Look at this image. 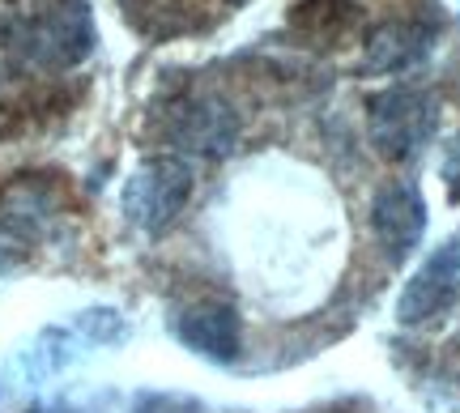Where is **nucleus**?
Here are the masks:
<instances>
[{"label": "nucleus", "instance_id": "f257e3e1", "mask_svg": "<svg viewBox=\"0 0 460 413\" xmlns=\"http://www.w3.org/2000/svg\"><path fill=\"white\" fill-rule=\"evenodd\" d=\"M439 133V99L422 85H388L367 99V136L379 158L413 163Z\"/></svg>", "mask_w": 460, "mask_h": 413}, {"label": "nucleus", "instance_id": "f03ea898", "mask_svg": "<svg viewBox=\"0 0 460 413\" xmlns=\"http://www.w3.org/2000/svg\"><path fill=\"white\" fill-rule=\"evenodd\" d=\"M192 188H197L192 166L183 163V158H175V154H158V158H146L124 180L119 205H124V217H128L137 231L163 234L188 209Z\"/></svg>", "mask_w": 460, "mask_h": 413}, {"label": "nucleus", "instance_id": "7ed1b4c3", "mask_svg": "<svg viewBox=\"0 0 460 413\" xmlns=\"http://www.w3.org/2000/svg\"><path fill=\"white\" fill-rule=\"evenodd\" d=\"M22 48L34 65L43 68H73L82 65L94 48V22L85 0H51L39 17L26 22Z\"/></svg>", "mask_w": 460, "mask_h": 413}, {"label": "nucleus", "instance_id": "20e7f679", "mask_svg": "<svg viewBox=\"0 0 460 413\" xmlns=\"http://www.w3.org/2000/svg\"><path fill=\"white\" fill-rule=\"evenodd\" d=\"M460 298V234L444 239L422 265L413 268L405 290L396 294V320L401 324H430L444 312H452Z\"/></svg>", "mask_w": 460, "mask_h": 413}, {"label": "nucleus", "instance_id": "39448f33", "mask_svg": "<svg viewBox=\"0 0 460 413\" xmlns=\"http://www.w3.org/2000/svg\"><path fill=\"white\" fill-rule=\"evenodd\" d=\"M166 136L180 149L205 154V158H222L239 141V116L230 111V102L214 99V94H192L171 107V124Z\"/></svg>", "mask_w": 460, "mask_h": 413}, {"label": "nucleus", "instance_id": "423d86ee", "mask_svg": "<svg viewBox=\"0 0 460 413\" xmlns=\"http://www.w3.org/2000/svg\"><path fill=\"white\" fill-rule=\"evenodd\" d=\"M371 231H376L379 248L388 251V260H405L427 231V200L418 192V183L393 180L384 183L371 200Z\"/></svg>", "mask_w": 460, "mask_h": 413}, {"label": "nucleus", "instance_id": "0eeeda50", "mask_svg": "<svg viewBox=\"0 0 460 413\" xmlns=\"http://www.w3.org/2000/svg\"><path fill=\"white\" fill-rule=\"evenodd\" d=\"M175 337L183 346L209 358V363H234L243 349V324L230 303H192L175 315Z\"/></svg>", "mask_w": 460, "mask_h": 413}, {"label": "nucleus", "instance_id": "6e6552de", "mask_svg": "<svg viewBox=\"0 0 460 413\" xmlns=\"http://www.w3.org/2000/svg\"><path fill=\"white\" fill-rule=\"evenodd\" d=\"M430 51H435V31L427 22H384L367 39L358 68L371 77H393V73L418 68Z\"/></svg>", "mask_w": 460, "mask_h": 413}, {"label": "nucleus", "instance_id": "1a4fd4ad", "mask_svg": "<svg viewBox=\"0 0 460 413\" xmlns=\"http://www.w3.org/2000/svg\"><path fill=\"white\" fill-rule=\"evenodd\" d=\"M56 222V192L39 175H22L0 197V231L13 239H39Z\"/></svg>", "mask_w": 460, "mask_h": 413}, {"label": "nucleus", "instance_id": "9d476101", "mask_svg": "<svg viewBox=\"0 0 460 413\" xmlns=\"http://www.w3.org/2000/svg\"><path fill=\"white\" fill-rule=\"evenodd\" d=\"M354 22H358V4H354V0H303V4L290 9V26H295L312 48L337 43Z\"/></svg>", "mask_w": 460, "mask_h": 413}, {"label": "nucleus", "instance_id": "9b49d317", "mask_svg": "<svg viewBox=\"0 0 460 413\" xmlns=\"http://www.w3.org/2000/svg\"><path fill=\"white\" fill-rule=\"evenodd\" d=\"M137 413H200V405H192L183 397H149Z\"/></svg>", "mask_w": 460, "mask_h": 413}, {"label": "nucleus", "instance_id": "f8f14e48", "mask_svg": "<svg viewBox=\"0 0 460 413\" xmlns=\"http://www.w3.org/2000/svg\"><path fill=\"white\" fill-rule=\"evenodd\" d=\"M13 260H17V251H13V248H9V234L0 231V273H4V268L13 265Z\"/></svg>", "mask_w": 460, "mask_h": 413}, {"label": "nucleus", "instance_id": "ddd939ff", "mask_svg": "<svg viewBox=\"0 0 460 413\" xmlns=\"http://www.w3.org/2000/svg\"><path fill=\"white\" fill-rule=\"evenodd\" d=\"M4 116H9V111H4V102H0V128H4Z\"/></svg>", "mask_w": 460, "mask_h": 413}]
</instances>
